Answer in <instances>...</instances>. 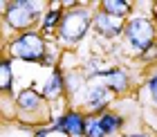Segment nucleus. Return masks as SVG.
I'll return each instance as SVG.
<instances>
[{
    "label": "nucleus",
    "mask_w": 157,
    "mask_h": 137,
    "mask_svg": "<svg viewBox=\"0 0 157 137\" xmlns=\"http://www.w3.org/2000/svg\"><path fill=\"white\" fill-rule=\"evenodd\" d=\"M11 54L23 61H40V56H45V43L38 34L27 32L11 43Z\"/></svg>",
    "instance_id": "1"
},
{
    "label": "nucleus",
    "mask_w": 157,
    "mask_h": 137,
    "mask_svg": "<svg viewBox=\"0 0 157 137\" xmlns=\"http://www.w3.org/2000/svg\"><path fill=\"white\" fill-rule=\"evenodd\" d=\"M90 27V14L88 9H72L61 20V36L67 43H76L83 38V34Z\"/></svg>",
    "instance_id": "2"
},
{
    "label": "nucleus",
    "mask_w": 157,
    "mask_h": 137,
    "mask_svg": "<svg viewBox=\"0 0 157 137\" xmlns=\"http://www.w3.org/2000/svg\"><path fill=\"white\" fill-rule=\"evenodd\" d=\"M43 5L40 2H29V0H20V2H13L9 5V9H7V20H9L11 27H18V29H25V27H29L36 16L40 14Z\"/></svg>",
    "instance_id": "3"
},
{
    "label": "nucleus",
    "mask_w": 157,
    "mask_h": 137,
    "mask_svg": "<svg viewBox=\"0 0 157 137\" xmlns=\"http://www.w3.org/2000/svg\"><path fill=\"white\" fill-rule=\"evenodd\" d=\"M126 38L135 49H148L153 43V25L146 18H135L126 25Z\"/></svg>",
    "instance_id": "4"
},
{
    "label": "nucleus",
    "mask_w": 157,
    "mask_h": 137,
    "mask_svg": "<svg viewBox=\"0 0 157 137\" xmlns=\"http://www.w3.org/2000/svg\"><path fill=\"white\" fill-rule=\"evenodd\" d=\"M85 124H88V121L78 112H67L52 126V131H63V133H67L72 137H81V135H85Z\"/></svg>",
    "instance_id": "5"
},
{
    "label": "nucleus",
    "mask_w": 157,
    "mask_h": 137,
    "mask_svg": "<svg viewBox=\"0 0 157 137\" xmlns=\"http://www.w3.org/2000/svg\"><path fill=\"white\" fill-rule=\"evenodd\" d=\"M94 25H97V29L101 34H105V36H117L121 29H124L121 20H117L115 16H110V14H105V11H101L94 18Z\"/></svg>",
    "instance_id": "6"
},
{
    "label": "nucleus",
    "mask_w": 157,
    "mask_h": 137,
    "mask_svg": "<svg viewBox=\"0 0 157 137\" xmlns=\"http://www.w3.org/2000/svg\"><path fill=\"white\" fill-rule=\"evenodd\" d=\"M110 99V88L108 85H92L88 88V95H85V104L90 108H101L108 104Z\"/></svg>",
    "instance_id": "7"
},
{
    "label": "nucleus",
    "mask_w": 157,
    "mask_h": 137,
    "mask_svg": "<svg viewBox=\"0 0 157 137\" xmlns=\"http://www.w3.org/2000/svg\"><path fill=\"white\" fill-rule=\"evenodd\" d=\"M61 92H63V76H61V72H52V76L47 79L45 88H43V97L56 99Z\"/></svg>",
    "instance_id": "8"
},
{
    "label": "nucleus",
    "mask_w": 157,
    "mask_h": 137,
    "mask_svg": "<svg viewBox=\"0 0 157 137\" xmlns=\"http://www.w3.org/2000/svg\"><path fill=\"white\" fill-rule=\"evenodd\" d=\"M105 76V85H108L110 90H124L126 88V83H128V76H126V72H121V70H110L108 74H103Z\"/></svg>",
    "instance_id": "9"
},
{
    "label": "nucleus",
    "mask_w": 157,
    "mask_h": 137,
    "mask_svg": "<svg viewBox=\"0 0 157 137\" xmlns=\"http://www.w3.org/2000/svg\"><path fill=\"white\" fill-rule=\"evenodd\" d=\"M103 11L110 14L115 18H124L128 11H130V5L124 2V0H105L103 2Z\"/></svg>",
    "instance_id": "10"
},
{
    "label": "nucleus",
    "mask_w": 157,
    "mask_h": 137,
    "mask_svg": "<svg viewBox=\"0 0 157 137\" xmlns=\"http://www.w3.org/2000/svg\"><path fill=\"white\" fill-rule=\"evenodd\" d=\"M18 106L25 108V110H34V108L40 106V95L36 90H23L18 95Z\"/></svg>",
    "instance_id": "11"
},
{
    "label": "nucleus",
    "mask_w": 157,
    "mask_h": 137,
    "mask_svg": "<svg viewBox=\"0 0 157 137\" xmlns=\"http://www.w3.org/2000/svg\"><path fill=\"white\" fill-rule=\"evenodd\" d=\"M101 126H103L105 135H108V133H115L117 128L121 126V117H117V115H112V112H105L103 117H101Z\"/></svg>",
    "instance_id": "12"
},
{
    "label": "nucleus",
    "mask_w": 157,
    "mask_h": 137,
    "mask_svg": "<svg viewBox=\"0 0 157 137\" xmlns=\"http://www.w3.org/2000/svg\"><path fill=\"white\" fill-rule=\"evenodd\" d=\"M0 88L2 90L11 88V63L7 59L2 61V65H0Z\"/></svg>",
    "instance_id": "13"
},
{
    "label": "nucleus",
    "mask_w": 157,
    "mask_h": 137,
    "mask_svg": "<svg viewBox=\"0 0 157 137\" xmlns=\"http://www.w3.org/2000/svg\"><path fill=\"white\" fill-rule=\"evenodd\" d=\"M105 131L101 126V119H88L85 124V137H103Z\"/></svg>",
    "instance_id": "14"
},
{
    "label": "nucleus",
    "mask_w": 157,
    "mask_h": 137,
    "mask_svg": "<svg viewBox=\"0 0 157 137\" xmlns=\"http://www.w3.org/2000/svg\"><path fill=\"white\" fill-rule=\"evenodd\" d=\"M59 18H61V11H59V9H52V11L45 16V20H43V27H45V29H52V27L59 23Z\"/></svg>",
    "instance_id": "15"
},
{
    "label": "nucleus",
    "mask_w": 157,
    "mask_h": 137,
    "mask_svg": "<svg viewBox=\"0 0 157 137\" xmlns=\"http://www.w3.org/2000/svg\"><path fill=\"white\" fill-rule=\"evenodd\" d=\"M148 88H151V95H153V101L157 104V76H153L148 81Z\"/></svg>",
    "instance_id": "16"
},
{
    "label": "nucleus",
    "mask_w": 157,
    "mask_h": 137,
    "mask_svg": "<svg viewBox=\"0 0 157 137\" xmlns=\"http://www.w3.org/2000/svg\"><path fill=\"white\" fill-rule=\"evenodd\" d=\"M135 137H144V135H135Z\"/></svg>",
    "instance_id": "17"
}]
</instances>
